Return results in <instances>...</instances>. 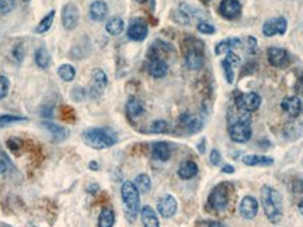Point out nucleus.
Returning <instances> with one entry per match:
<instances>
[{
	"label": "nucleus",
	"mask_w": 303,
	"mask_h": 227,
	"mask_svg": "<svg viewBox=\"0 0 303 227\" xmlns=\"http://www.w3.org/2000/svg\"><path fill=\"white\" fill-rule=\"evenodd\" d=\"M9 87H10V82L6 76L0 75V100H3L9 93Z\"/></svg>",
	"instance_id": "ea45409f"
},
{
	"label": "nucleus",
	"mask_w": 303,
	"mask_h": 227,
	"mask_svg": "<svg viewBox=\"0 0 303 227\" xmlns=\"http://www.w3.org/2000/svg\"><path fill=\"white\" fill-rule=\"evenodd\" d=\"M152 157L158 161H167L171 158V147L166 142H156L152 146Z\"/></svg>",
	"instance_id": "6ab92c4d"
},
{
	"label": "nucleus",
	"mask_w": 303,
	"mask_h": 227,
	"mask_svg": "<svg viewBox=\"0 0 303 227\" xmlns=\"http://www.w3.org/2000/svg\"><path fill=\"white\" fill-rule=\"evenodd\" d=\"M202 227H225V226L222 224L221 221L207 220V221H202Z\"/></svg>",
	"instance_id": "49530a36"
},
{
	"label": "nucleus",
	"mask_w": 303,
	"mask_h": 227,
	"mask_svg": "<svg viewBox=\"0 0 303 227\" xmlns=\"http://www.w3.org/2000/svg\"><path fill=\"white\" fill-rule=\"evenodd\" d=\"M234 104L236 107L239 108L240 111L243 112H254L257 111L261 105V97L257 93H236V100H234Z\"/></svg>",
	"instance_id": "0eeeda50"
},
{
	"label": "nucleus",
	"mask_w": 303,
	"mask_h": 227,
	"mask_svg": "<svg viewBox=\"0 0 303 227\" xmlns=\"http://www.w3.org/2000/svg\"><path fill=\"white\" fill-rule=\"evenodd\" d=\"M222 68H223V73H225V77L229 84H232L234 82V72H233V66L230 63L227 62L226 59L222 61Z\"/></svg>",
	"instance_id": "e433bc0d"
},
{
	"label": "nucleus",
	"mask_w": 303,
	"mask_h": 227,
	"mask_svg": "<svg viewBox=\"0 0 303 227\" xmlns=\"http://www.w3.org/2000/svg\"><path fill=\"white\" fill-rule=\"evenodd\" d=\"M170 131V125L169 122L164 120H158L152 122L149 126V132L150 133H167Z\"/></svg>",
	"instance_id": "c9c22d12"
},
{
	"label": "nucleus",
	"mask_w": 303,
	"mask_h": 227,
	"mask_svg": "<svg viewBox=\"0 0 303 227\" xmlns=\"http://www.w3.org/2000/svg\"><path fill=\"white\" fill-rule=\"evenodd\" d=\"M196 30L201 32V34H205V35H211V34H214L216 30H215V27L208 21H198V25H196Z\"/></svg>",
	"instance_id": "4c0bfd02"
},
{
	"label": "nucleus",
	"mask_w": 303,
	"mask_h": 227,
	"mask_svg": "<svg viewBox=\"0 0 303 227\" xmlns=\"http://www.w3.org/2000/svg\"><path fill=\"white\" fill-rule=\"evenodd\" d=\"M114 223H115V213L113 209H103L98 216V227H113Z\"/></svg>",
	"instance_id": "c756f323"
},
{
	"label": "nucleus",
	"mask_w": 303,
	"mask_h": 227,
	"mask_svg": "<svg viewBox=\"0 0 303 227\" xmlns=\"http://www.w3.org/2000/svg\"><path fill=\"white\" fill-rule=\"evenodd\" d=\"M222 173H225V174H233L234 173L233 165H225V167L222 168Z\"/></svg>",
	"instance_id": "3c124183"
},
{
	"label": "nucleus",
	"mask_w": 303,
	"mask_h": 227,
	"mask_svg": "<svg viewBox=\"0 0 303 227\" xmlns=\"http://www.w3.org/2000/svg\"><path fill=\"white\" fill-rule=\"evenodd\" d=\"M281 108L289 115L290 118H297L303 111V102L297 95H289L281 101Z\"/></svg>",
	"instance_id": "f3484780"
},
{
	"label": "nucleus",
	"mask_w": 303,
	"mask_h": 227,
	"mask_svg": "<svg viewBox=\"0 0 303 227\" xmlns=\"http://www.w3.org/2000/svg\"><path fill=\"white\" fill-rule=\"evenodd\" d=\"M285 136L290 140L299 138L303 133V124L299 122V124H288L286 128H285Z\"/></svg>",
	"instance_id": "72a5a7b5"
},
{
	"label": "nucleus",
	"mask_w": 303,
	"mask_h": 227,
	"mask_svg": "<svg viewBox=\"0 0 303 227\" xmlns=\"http://www.w3.org/2000/svg\"><path fill=\"white\" fill-rule=\"evenodd\" d=\"M147 32H149V28H147V24H146L145 20L135 19L131 21V24L128 27L126 35H128L129 39L140 42V41H143L147 37Z\"/></svg>",
	"instance_id": "f8f14e48"
},
{
	"label": "nucleus",
	"mask_w": 303,
	"mask_h": 227,
	"mask_svg": "<svg viewBox=\"0 0 303 227\" xmlns=\"http://www.w3.org/2000/svg\"><path fill=\"white\" fill-rule=\"evenodd\" d=\"M72 97L77 101H82L84 97H86V91H84V88L82 87H77L73 90V93H72Z\"/></svg>",
	"instance_id": "c03bdc74"
},
{
	"label": "nucleus",
	"mask_w": 303,
	"mask_h": 227,
	"mask_svg": "<svg viewBox=\"0 0 303 227\" xmlns=\"http://www.w3.org/2000/svg\"><path fill=\"white\" fill-rule=\"evenodd\" d=\"M108 84V77L103 69H94L91 73V84L88 94L91 98H98Z\"/></svg>",
	"instance_id": "1a4fd4ad"
},
{
	"label": "nucleus",
	"mask_w": 303,
	"mask_h": 227,
	"mask_svg": "<svg viewBox=\"0 0 303 227\" xmlns=\"http://www.w3.org/2000/svg\"><path fill=\"white\" fill-rule=\"evenodd\" d=\"M230 191H232V185L229 183H221L218 184L208 196V205L209 208L215 210V212H222L227 208L229 205V199H230Z\"/></svg>",
	"instance_id": "39448f33"
},
{
	"label": "nucleus",
	"mask_w": 303,
	"mask_h": 227,
	"mask_svg": "<svg viewBox=\"0 0 303 227\" xmlns=\"http://www.w3.org/2000/svg\"><path fill=\"white\" fill-rule=\"evenodd\" d=\"M108 14V6L104 0H95L91 3L90 10H88V16L93 21H103L107 17Z\"/></svg>",
	"instance_id": "a211bd4d"
},
{
	"label": "nucleus",
	"mask_w": 303,
	"mask_h": 227,
	"mask_svg": "<svg viewBox=\"0 0 303 227\" xmlns=\"http://www.w3.org/2000/svg\"><path fill=\"white\" fill-rule=\"evenodd\" d=\"M88 167H90V170H93V171H97L98 168H100V165H98V163H97V161H90Z\"/></svg>",
	"instance_id": "864d4df0"
},
{
	"label": "nucleus",
	"mask_w": 303,
	"mask_h": 227,
	"mask_svg": "<svg viewBox=\"0 0 303 227\" xmlns=\"http://www.w3.org/2000/svg\"><path fill=\"white\" fill-rule=\"evenodd\" d=\"M267 59H268V63L271 66L278 68V69L286 68L290 62L288 50L284 49V48H279V46H270L267 49Z\"/></svg>",
	"instance_id": "6e6552de"
},
{
	"label": "nucleus",
	"mask_w": 303,
	"mask_h": 227,
	"mask_svg": "<svg viewBox=\"0 0 303 227\" xmlns=\"http://www.w3.org/2000/svg\"><path fill=\"white\" fill-rule=\"evenodd\" d=\"M227 133L229 138L233 140L234 143H247L251 139L252 129L250 125V117L241 118L233 122H229L227 125Z\"/></svg>",
	"instance_id": "423d86ee"
},
{
	"label": "nucleus",
	"mask_w": 303,
	"mask_h": 227,
	"mask_svg": "<svg viewBox=\"0 0 303 227\" xmlns=\"http://www.w3.org/2000/svg\"><path fill=\"white\" fill-rule=\"evenodd\" d=\"M62 24L65 30L72 31L79 24V9L75 3H66L62 7Z\"/></svg>",
	"instance_id": "9b49d317"
},
{
	"label": "nucleus",
	"mask_w": 303,
	"mask_h": 227,
	"mask_svg": "<svg viewBox=\"0 0 303 227\" xmlns=\"http://www.w3.org/2000/svg\"><path fill=\"white\" fill-rule=\"evenodd\" d=\"M42 126L52 135V139H54L55 142H62V140H65V139L68 138V135H69V131H68L66 128L57 125V124L42 122Z\"/></svg>",
	"instance_id": "b1692460"
},
{
	"label": "nucleus",
	"mask_w": 303,
	"mask_h": 227,
	"mask_svg": "<svg viewBox=\"0 0 303 227\" xmlns=\"http://www.w3.org/2000/svg\"><path fill=\"white\" fill-rule=\"evenodd\" d=\"M205 150H207V147H205V139H202L201 143L198 145V151H199L201 154H204V153H205Z\"/></svg>",
	"instance_id": "603ef678"
},
{
	"label": "nucleus",
	"mask_w": 303,
	"mask_h": 227,
	"mask_svg": "<svg viewBox=\"0 0 303 227\" xmlns=\"http://www.w3.org/2000/svg\"><path fill=\"white\" fill-rule=\"evenodd\" d=\"M126 112L128 115L131 117V118H139V117H142L143 112H145V105H143V102L138 98H129L128 102H126Z\"/></svg>",
	"instance_id": "a878e982"
},
{
	"label": "nucleus",
	"mask_w": 303,
	"mask_h": 227,
	"mask_svg": "<svg viewBox=\"0 0 303 227\" xmlns=\"http://www.w3.org/2000/svg\"><path fill=\"white\" fill-rule=\"evenodd\" d=\"M295 90H296L297 94L303 95V76H300V77L297 79L296 84H295Z\"/></svg>",
	"instance_id": "de8ad7c7"
},
{
	"label": "nucleus",
	"mask_w": 303,
	"mask_h": 227,
	"mask_svg": "<svg viewBox=\"0 0 303 227\" xmlns=\"http://www.w3.org/2000/svg\"><path fill=\"white\" fill-rule=\"evenodd\" d=\"M54 20H55V10H50L44 19L39 21V24L35 28V32L37 34H44V32L48 31L50 27H52V24H54Z\"/></svg>",
	"instance_id": "473e14b6"
},
{
	"label": "nucleus",
	"mask_w": 303,
	"mask_h": 227,
	"mask_svg": "<svg viewBox=\"0 0 303 227\" xmlns=\"http://www.w3.org/2000/svg\"><path fill=\"white\" fill-rule=\"evenodd\" d=\"M124 27H125L124 25V20L121 19V17H111L107 21V24H106V31L110 35L117 37V35H120L121 32L124 31Z\"/></svg>",
	"instance_id": "cd10ccee"
},
{
	"label": "nucleus",
	"mask_w": 303,
	"mask_h": 227,
	"mask_svg": "<svg viewBox=\"0 0 303 227\" xmlns=\"http://www.w3.org/2000/svg\"><path fill=\"white\" fill-rule=\"evenodd\" d=\"M133 184L136 185L138 191L139 192H142V194H147L152 188L150 177L147 176V174H139V176L135 178Z\"/></svg>",
	"instance_id": "7c9ffc66"
},
{
	"label": "nucleus",
	"mask_w": 303,
	"mask_h": 227,
	"mask_svg": "<svg viewBox=\"0 0 303 227\" xmlns=\"http://www.w3.org/2000/svg\"><path fill=\"white\" fill-rule=\"evenodd\" d=\"M260 199H261V206L264 209L267 219L274 224L279 223L282 219V214H284L281 194L270 185H263L260 191Z\"/></svg>",
	"instance_id": "f257e3e1"
},
{
	"label": "nucleus",
	"mask_w": 303,
	"mask_h": 227,
	"mask_svg": "<svg viewBox=\"0 0 303 227\" xmlns=\"http://www.w3.org/2000/svg\"><path fill=\"white\" fill-rule=\"evenodd\" d=\"M202 3H209V2H211V0H201Z\"/></svg>",
	"instance_id": "4d7b16f0"
},
{
	"label": "nucleus",
	"mask_w": 303,
	"mask_h": 227,
	"mask_svg": "<svg viewBox=\"0 0 303 227\" xmlns=\"http://www.w3.org/2000/svg\"><path fill=\"white\" fill-rule=\"evenodd\" d=\"M297 209H299V213L303 216V199L299 202V205H297Z\"/></svg>",
	"instance_id": "5fc2aeb1"
},
{
	"label": "nucleus",
	"mask_w": 303,
	"mask_h": 227,
	"mask_svg": "<svg viewBox=\"0 0 303 227\" xmlns=\"http://www.w3.org/2000/svg\"><path fill=\"white\" fill-rule=\"evenodd\" d=\"M184 56L185 65L191 70L201 69L205 56H204V45L195 38H188L184 42Z\"/></svg>",
	"instance_id": "20e7f679"
},
{
	"label": "nucleus",
	"mask_w": 303,
	"mask_h": 227,
	"mask_svg": "<svg viewBox=\"0 0 303 227\" xmlns=\"http://www.w3.org/2000/svg\"><path fill=\"white\" fill-rule=\"evenodd\" d=\"M34 59H35V63H37L38 68H41V69H46L50 65L49 52H48V49L44 48V46H41V48H38V49L35 50Z\"/></svg>",
	"instance_id": "c85d7f7f"
},
{
	"label": "nucleus",
	"mask_w": 303,
	"mask_h": 227,
	"mask_svg": "<svg viewBox=\"0 0 303 227\" xmlns=\"http://www.w3.org/2000/svg\"><path fill=\"white\" fill-rule=\"evenodd\" d=\"M241 44L239 38H226V39H222L221 42H218L215 46V53L216 55H226L227 52H230L234 48H237Z\"/></svg>",
	"instance_id": "393cba45"
},
{
	"label": "nucleus",
	"mask_w": 303,
	"mask_h": 227,
	"mask_svg": "<svg viewBox=\"0 0 303 227\" xmlns=\"http://www.w3.org/2000/svg\"><path fill=\"white\" fill-rule=\"evenodd\" d=\"M222 161V154L221 151L218 150V149H212L211 150V154H209V163L212 164V165H219Z\"/></svg>",
	"instance_id": "a19ab883"
},
{
	"label": "nucleus",
	"mask_w": 303,
	"mask_h": 227,
	"mask_svg": "<svg viewBox=\"0 0 303 227\" xmlns=\"http://www.w3.org/2000/svg\"><path fill=\"white\" fill-rule=\"evenodd\" d=\"M7 167H9V163H7V160L3 157V156H0V174L6 173Z\"/></svg>",
	"instance_id": "09e8293b"
},
{
	"label": "nucleus",
	"mask_w": 303,
	"mask_h": 227,
	"mask_svg": "<svg viewBox=\"0 0 303 227\" xmlns=\"http://www.w3.org/2000/svg\"><path fill=\"white\" fill-rule=\"evenodd\" d=\"M177 174L181 180H191V178H194L198 174V165H196L195 161L187 160V161L180 164Z\"/></svg>",
	"instance_id": "4be33fe9"
},
{
	"label": "nucleus",
	"mask_w": 303,
	"mask_h": 227,
	"mask_svg": "<svg viewBox=\"0 0 303 227\" xmlns=\"http://www.w3.org/2000/svg\"><path fill=\"white\" fill-rule=\"evenodd\" d=\"M140 219H142L143 227H160L158 213L149 205H146L140 209Z\"/></svg>",
	"instance_id": "aec40b11"
},
{
	"label": "nucleus",
	"mask_w": 303,
	"mask_h": 227,
	"mask_svg": "<svg viewBox=\"0 0 303 227\" xmlns=\"http://www.w3.org/2000/svg\"><path fill=\"white\" fill-rule=\"evenodd\" d=\"M27 118L21 117V115H13V114H5V115H0V128H6L9 125L13 124H17V122H25Z\"/></svg>",
	"instance_id": "f704fd0d"
},
{
	"label": "nucleus",
	"mask_w": 303,
	"mask_h": 227,
	"mask_svg": "<svg viewBox=\"0 0 303 227\" xmlns=\"http://www.w3.org/2000/svg\"><path fill=\"white\" fill-rule=\"evenodd\" d=\"M180 126L185 131V133L194 135V133H198L199 131H202L204 121L199 117H196V115H191V114L185 112L180 117Z\"/></svg>",
	"instance_id": "2eb2a0df"
},
{
	"label": "nucleus",
	"mask_w": 303,
	"mask_h": 227,
	"mask_svg": "<svg viewBox=\"0 0 303 227\" xmlns=\"http://www.w3.org/2000/svg\"><path fill=\"white\" fill-rule=\"evenodd\" d=\"M158 210L159 214L164 217V219H169L173 217L177 212V201L176 198L170 194H166L163 195L158 202Z\"/></svg>",
	"instance_id": "dca6fc26"
},
{
	"label": "nucleus",
	"mask_w": 303,
	"mask_h": 227,
	"mask_svg": "<svg viewBox=\"0 0 303 227\" xmlns=\"http://www.w3.org/2000/svg\"><path fill=\"white\" fill-rule=\"evenodd\" d=\"M257 146H260L261 149H270V147H271V143H270L267 139H263V140H259V142H257Z\"/></svg>",
	"instance_id": "8fccbe9b"
},
{
	"label": "nucleus",
	"mask_w": 303,
	"mask_h": 227,
	"mask_svg": "<svg viewBox=\"0 0 303 227\" xmlns=\"http://www.w3.org/2000/svg\"><path fill=\"white\" fill-rule=\"evenodd\" d=\"M219 14L226 20L239 19L241 14L240 0H222L219 3Z\"/></svg>",
	"instance_id": "ddd939ff"
},
{
	"label": "nucleus",
	"mask_w": 303,
	"mask_h": 227,
	"mask_svg": "<svg viewBox=\"0 0 303 227\" xmlns=\"http://www.w3.org/2000/svg\"><path fill=\"white\" fill-rule=\"evenodd\" d=\"M28 227H35V226H28Z\"/></svg>",
	"instance_id": "13d9d810"
},
{
	"label": "nucleus",
	"mask_w": 303,
	"mask_h": 227,
	"mask_svg": "<svg viewBox=\"0 0 303 227\" xmlns=\"http://www.w3.org/2000/svg\"><path fill=\"white\" fill-rule=\"evenodd\" d=\"M239 212L243 219L251 220V219H254V217L257 216V213H259V201L251 195L244 196V198L241 199V202H240Z\"/></svg>",
	"instance_id": "4468645a"
},
{
	"label": "nucleus",
	"mask_w": 303,
	"mask_h": 227,
	"mask_svg": "<svg viewBox=\"0 0 303 227\" xmlns=\"http://www.w3.org/2000/svg\"><path fill=\"white\" fill-rule=\"evenodd\" d=\"M169 65L164 62L163 59H153L149 65V75L155 79H163L167 75Z\"/></svg>",
	"instance_id": "5701e85b"
},
{
	"label": "nucleus",
	"mask_w": 303,
	"mask_h": 227,
	"mask_svg": "<svg viewBox=\"0 0 303 227\" xmlns=\"http://www.w3.org/2000/svg\"><path fill=\"white\" fill-rule=\"evenodd\" d=\"M136 2H138V3H146L147 0H136Z\"/></svg>",
	"instance_id": "6e6d98bb"
},
{
	"label": "nucleus",
	"mask_w": 303,
	"mask_h": 227,
	"mask_svg": "<svg viewBox=\"0 0 303 227\" xmlns=\"http://www.w3.org/2000/svg\"><path fill=\"white\" fill-rule=\"evenodd\" d=\"M7 146L12 149V150H16V149H19V147H21V140L17 138H12L7 140Z\"/></svg>",
	"instance_id": "a18cd8bd"
},
{
	"label": "nucleus",
	"mask_w": 303,
	"mask_h": 227,
	"mask_svg": "<svg viewBox=\"0 0 303 227\" xmlns=\"http://www.w3.org/2000/svg\"><path fill=\"white\" fill-rule=\"evenodd\" d=\"M243 164L250 165V167H256V165H272L274 164V158L270 156H263V154H247L244 157L241 158Z\"/></svg>",
	"instance_id": "412c9836"
},
{
	"label": "nucleus",
	"mask_w": 303,
	"mask_h": 227,
	"mask_svg": "<svg viewBox=\"0 0 303 227\" xmlns=\"http://www.w3.org/2000/svg\"><path fill=\"white\" fill-rule=\"evenodd\" d=\"M83 142L95 150L108 149L117 143V139L103 128H88L82 133Z\"/></svg>",
	"instance_id": "7ed1b4c3"
},
{
	"label": "nucleus",
	"mask_w": 303,
	"mask_h": 227,
	"mask_svg": "<svg viewBox=\"0 0 303 227\" xmlns=\"http://www.w3.org/2000/svg\"><path fill=\"white\" fill-rule=\"evenodd\" d=\"M178 16H180V21L183 24H188L191 20L199 16V12L196 10L195 7L189 6L187 3H181L178 7Z\"/></svg>",
	"instance_id": "bb28decb"
},
{
	"label": "nucleus",
	"mask_w": 303,
	"mask_h": 227,
	"mask_svg": "<svg viewBox=\"0 0 303 227\" xmlns=\"http://www.w3.org/2000/svg\"><path fill=\"white\" fill-rule=\"evenodd\" d=\"M225 59H226L227 62L230 63L232 66H237V65L240 63V58L237 56L234 52H232V50H230V52H227L226 58H225Z\"/></svg>",
	"instance_id": "37998d69"
},
{
	"label": "nucleus",
	"mask_w": 303,
	"mask_h": 227,
	"mask_svg": "<svg viewBox=\"0 0 303 227\" xmlns=\"http://www.w3.org/2000/svg\"><path fill=\"white\" fill-rule=\"evenodd\" d=\"M58 75H59V77L62 79L63 82H73L76 77V69L69 63H65L62 66H59Z\"/></svg>",
	"instance_id": "2f4dec72"
},
{
	"label": "nucleus",
	"mask_w": 303,
	"mask_h": 227,
	"mask_svg": "<svg viewBox=\"0 0 303 227\" xmlns=\"http://www.w3.org/2000/svg\"><path fill=\"white\" fill-rule=\"evenodd\" d=\"M16 7V0H0V13L7 14L14 10Z\"/></svg>",
	"instance_id": "58836bf2"
},
{
	"label": "nucleus",
	"mask_w": 303,
	"mask_h": 227,
	"mask_svg": "<svg viewBox=\"0 0 303 227\" xmlns=\"http://www.w3.org/2000/svg\"><path fill=\"white\" fill-rule=\"evenodd\" d=\"M292 192H295L297 195L303 194V178H297L292 183Z\"/></svg>",
	"instance_id": "79ce46f5"
},
{
	"label": "nucleus",
	"mask_w": 303,
	"mask_h": 227,
	"mask_svg": "<svg viewBox=\"0 0 303 227\" xmlns=\"http://www.w3.org/2000/svg\"><path fill=\"white\" fill-rule=\"evenodd\" d=\"M140 192L132 181H124L121 185V198L126 210V217L129 221H135L140 209Z\"/></svg>",
	"instance_id": "f03ea898"
},
{
	"label": "nucleus",
	"mask_w": 303,
	"mask_h": 227,
	"mask_svg": "<svg viewBox=\"0 0 303 227\" xmlns=\"http://www.w3.org/2000/svg\"><path fill=\"white\" fill-rule=\"evenodd\" d=\"M288 30V20L284 16H279L277 19L267 20L263 25V34L265 37H274V35H285Z\"/></svg>",
	"instance_id": "9d476101"
}]
</instances>
